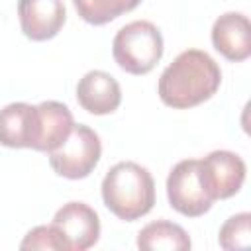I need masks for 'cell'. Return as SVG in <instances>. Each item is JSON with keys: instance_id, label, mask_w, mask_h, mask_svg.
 <instances>
[{"instance_id": "cell-3", "label": "cell", "mask_w": 251, "mask_h": 251, "mask_svg": "<svg viewBox=\"0 0 251 251\" xmlns=\"http://www.w3.org/2000/svg\"><path fill=\"white\" fill-rule=\"evenodd\" d=\"M118 67L129 75H147L163 57V35L147 20H135L118 29L112 41Z\"/></svg>"}, {"instance_id": "cell-2", "label": "cell", "mask_w": 251, "mask_h": 251, "mask_svg": "<svg viewBox=\"0 0 251 251\" xmlns=\"http://www.w3.org/2000/svg\"><path fill=\"white\" fill-rule=\"evenodd\" d=\"M104 206L124 222L147 216L155 204V180L151 173L133 161H120L102 180Z\"/></svg>"}, {"instance_id": "cell-1", "label": "cell", "mask_w": 251, "mask_h": 251, "mask_svg": "<svg viewBox=\"0 0 251 251\" xmlns=\"http://www.w3.org/2000/svg\"><path fill=\"white\" fill-rule=\"evenodd\" d=\"M220 84V65L202 49H186L161 73L157 92L165 106L188 110L210 100Z\"/></svg>"}, {"instance_id": "cell-4", "label": "cell", "mask_w": 251, "mask_h": 251, "mask_svg": "<svg viewBox=\"0 0 251 251\" xmlns=\"http://www.w3.org/2000/svg\"><path fill=\"white\" fill-rule=\"evenodd\" d=\"M100 155L102 143L98 133L84 124H75L65 143L49 153V165L59 176L78 180L96 169Z\"/></svg>"}, {"instance_id": "cell-5", "label": "cell", "mask_w": 251, "mask_h": 251, "mask_svg": "<svg viewBox=\"0 0 251 251\" xmlns=\"http://www.w3.org/2000/svg\"><path fill=\"white\" fill-rule=\"evenodd\" d=\"M167 198L171 208L186 218L204 216L212 208L214 200L202 182L198 159L178 161L171 169L167 176Z\"/></svg>"}, {"instance_id": "cell-7", "label": "cell", "mask_w": 251, "mask_h": 251, "mask_svg": "<svg viewBox=\"0 0 251 251\" xmlns=\"http://www.w3.org/2000/svg\"><path fill=\"white\" fill-rule=\"evenodd\" d=\"M51 224L63 237L67 251H86L100 237V218L94 208L84 202L63 204Z\"/></svg>"}, {"instance_id": "cell-12", "label": "cell", "mask_w": 251, "mask_h": 251, "mask_svg": "<svg viewBox=\"0 0 251 251\" xmlns=\"http://www.w3.org/2000/svg\"><path fill=\"white\" fill-rule=\"evenodd\" d=\"M37 141L33 151L51 153L69 137L75 122L67 104L57 100H45L37 104Z\"/></svg>"}, {"instance_id": "cell-11", "label": "cell", "mask_w": 251, "mask_h": 251, "mask_svg": "<svg viewBox=\"0 0 251 251\" xmlns=\"http://www.w3.org/2000/svg\"><path fill=\"white\" fill-rule=\"evenodd\" d=\"M37 106L12 102L0 110V145L12 149H35L37 141Z\"/></svg>"}, {"instance_id": "cell-16", "label": "cell", "mask_w": 251, "mask_h": 251, "mask_svg": "<svg viewBox=\"0 0 251 251\" xmlns=\"http://www.w3.org/2000/svg\"><path fill=\"white\" fill-rule=\"evenodd\" d=\"M20 249H51V251H67V245L53 224L37 226L25 233L20 243Z\"/></svg>"}, {"instance_id": "cell-13", "label": "cell", "mask_w": 251, "mask_h": 251, "mask_svg": "<svg viewBox=\"0 0 251 251\" xmlns=\"http://www.w3.org/2000/svg\"><path fill=\"white\" fill-rule=\"evenodd\" d=\"M137 247L143 251H186L192 247V241L178 224L157 220L141 227L137 233Z\"/></svg>"}, {"instance_id": "cell-14", "label": "cell", "mask_w": 251, "mask_h": 251, "mask_svg": "<svg viewBox=\"0 0 251 251\" xmlns=\"http://www.w3.org/2000/svg\"><path fill=\"white\" fill-rule=\"evenodd\" d=\"M73 4L86 24L104 25L137 8L141 0H73Z\"/></svg>"}, {"instance_id": "cell-8", "label": "cell", "mask_w": 251, "mask_h": 251, "mask_svg": "<svg viewBox=\"0 0 251 251\" xmlns=\"http://www.w3.org/2000/svg\"><path fill=\"white\" fill-rule=\"evenodd\" d=\"M22 31L31 41L53 39L67 20L63 0H18Z\"/></svg>"}, {"instance_id": "cell-9", "label": "cell", "mask_w": 251, "mask_h": 251, "mask_svg": "<svg viewBox=\"0 0 251 251\" xmlns=\"http://www.w3.org/2000/svg\"><path fill=\"white\" fill-rule=\"evenodd\" d=\"M212 45L227 61L239 63L251 55V24L241 12H226L212 25Z\"/></svg>"}, {"instance_id": "cell-10", "label": "cell", "mask_w": 251, "mask_h": 251, "mask_svg": "<svg viewBox=\"0 0 251 251\" xmlns=\"http://www.w3.org/2000/svg\"><path fill=\"white\" fill-rule=\"evenodd\" d=\"M76 100L88 114L106 116L122 104V88L106 71H88L76 84Z\"/></svg>"}, {"instance_id": "cell-15", "label": "cell", "mask_w": 251, "mask_h": 251, "mask_svg": "<svg viewBox=\"0 0 251 251\" xmlns=\"http://www.w3.org/2000/svg\"><path fill=\"white\" fill-rule=\"evenodd\" d=\"M218 243L226 251L247 249L251 245V214L239 212L224 222L218 233Z\"/></svg>"}, {"instance_id": "cell-6", "label": "cell", "mask_w": 251, "mask_h": 251, "mask_svg": "<svg viewBox=\"0 0 251 251\" xmlns=\"http://www.w3.org/2000/svg\"><path fill=\"white\" fill-rule=\"evenodd\" d=\"M198 169L206 192L214 202L237 194L243 186L247 173L243 159L237 153L226 149H216L208 153L204 159H198Z\"/></svg>"}]
</instances>
